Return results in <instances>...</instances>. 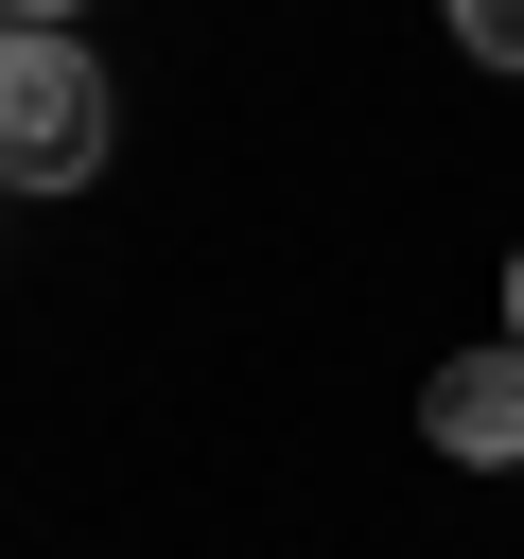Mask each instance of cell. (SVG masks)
Wrapping results in <instances>:
<instances>
[{"instance_id": "1", "label": "cell", "mask_w": 524, "mask_h": 559, "mask_svg": "<svg viewBox=\"0 0 524 559\" xmlns=\"http://www.w3.org/2000/svg\"><path fill=\"white\" fill-rule=\"evenodd\" d=\"M105 52L70 35V17H17V52H0V175L17 192H70V175H105Z\"/></svg>"}, {"instance_id": "2", "label": "cell", "mask_w": 524, "mask_h": 559, "mask_svg": "<svg viewBox=\"0 0 524 559\" xmlns=\"http://www.w3.org/2000/svg\"><path fill=\"white\" fill-rule=\"evenodd\" d=\"M419 437H437V454H472V472H524V332L454 349V367L419 384Z\"/></svg>"}, {"instance_id": "3", "label": "cell", "mask_w": 524, "mask_h": 559, "mask_svg": "<svg viewBox=\"0 0 524 559\" xmlns=\"http://www.w3.org/2000/svg\"><path fill=\"white\" fill-rule=\"evenodd\" d=\"M454 52H489V70H524V0H454Z\"/></svg>"}, {"instance_id": "4", "label": "cell", "mask_w": 524, "mask_h": 559, "mask_svg": "<svg viewBox=\"0 0 524 559\" xmlns=\"http://www.w3.org/2000/svg\"><path fill=\"white\" fill-rule=\"evenodd\" d=\"M507 332H524V245H507Z\"/></svg>"}, {"instance_id": "5", "label": "cell", "mask_w": 524, "mask_h": 559, "mask_svg": "<svg viewBox=\"0 0 524 559\" xmlns=\"http://www.w3.org/2000/svg\"><path fill=\"white\" fill-rule=\"evenodd\" d=\"M17 17H87V0H17Z\"/></svg>"}]
</instances>
